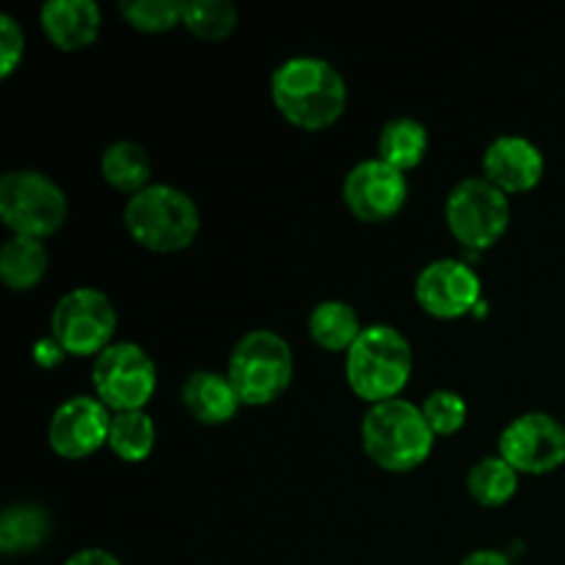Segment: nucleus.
I'll return each mask as SVG.
<instances>
[{
	"mask_svg": "<svg viewBox=\"0 0 565 565\" xmlns=\"http://www.w3.org/2000/svg\"><path fill=\"white\" fill-rule=\"evenodd\" d=\"M270 97L290 125L315 132L340 121L348 105V88L334 64L315 55H296L276 66Z\"/></svg>",
	"mask_w": 565,
	"mask_h": 565,
	"instance_id": "f257e3e1",
	"label": "nucleus"
},
{
	"mask_svg": "<svg viewBox=\"0 0 565 565\" xmlns=\"http://www.w3.org/2000/svg\"><path fill=\"white\" fill-rule=\"evenodd\" d=\"M434 439L436 436L423 408L401 401V397L375 403L364 414V452L375 467L386 469V472H412V469L423 467L434 452Z\"/></svg>",
	"mask_w": 565,
	"mask_h": 565,
	"instance_id": "f03ea898",
	"label": "nucleus"
},
{
	"mask_svg": "<svg viewBox=\"0 0 565 565\" xmlns=\"http://www.w3.org/2000/svg\"><path fill=\"white\" fill-rule=\"evenodd\" d=\"M414 353L406 337L392 326H367L345 353L351 390L367 403L395 401L412 379Z\"/></svg>",
	"mask_w": 565,
	"mask_h": 565,
	"instance_id": "7ed1b4c3",
	"label": "nucleus"
},
{
	"mask_svg": "<svg viewBox=\"0 0 565 565\" xmlns=\"http://www.w3.org/2000/svg\"><path fill=\"white\" fill-rule=\"evenodd\" d=\"M202 226L196 202L171 185H149L125 204V230L138 246L174 254L191 246Z\"/></svg>",
	"mask_w": 565,
	"mask_h": 565,
	"instance_id": "20e7f679",
	"label": "nucleus"
},
{
	"mask_svg": "<svg viewBox=\"0 0 565 565\" xmlns=\"http://www.w3.org/2000/svg\"><path fill=\"white\" fill-rule=\"evenodd\" d=\"M292 373L296 364H292L290 345L285 337L268 329L248 331L232 348L230 367H226L243 406H268L279 401L290 386Z\"/></svg>",
	"mask_w": 565,
	"mask_h": 565,
	"instance_id": "39448f33",
	"label": "nucleus"
},
{
	"mask_svg": "<svg viewBox=\"0 0 565 565\" xmlns=\"http://www.w3.org/2000/svg\"><path fill=\"white\" fill-rule=\"evenodd\" d=\"M66 193L47 174L31 169L6 171L0 180V218L14 235L44 241L66 224Z\"/></svg>",
	"mask_w": 565,
	"mask_h": 565,
	"instance_id": "423d86ee",
	"label": "nucleus"
},
{
	"mask_svg": "<svg viewBox=\"0 0 565 565\" xmlns=\"http://www.w3.org/2000/svg\"><path fill=\"white\" fill-rule=\"evenodd\" d=\"M92 384L108 412H143L158 390V367L141 345L114 342L94 359Z\"/></svg>",
	"mask_w": 565,
	"mask_h": 565,
	"instance_id": "0eeeda50",
	"label": "nucleus"
},
{
	"mask_svg": "<svg viewBox=\"0 0 565 565\" xmlns=\"http://www.w3.org/2000/svg\"><path fill=\"white\" fill-rule=\"evenodd\" d=\"M445 218L461 246L483 252L494 246L511 226V202L486 177H469L447 196Z\"/></svg>",
	"mask_w": 565,
	"mask_h": 565,
	"instance_id": "6e6552de",
	"label": "nucleus"
},
{
	"mask_svg": "<svg viewBox=\"0 0 565 565\" xmlns=\"http://www.w3.org/2000/svg\"><path fill=\"white\" fill-rule=\"evenodd\" d=\"M116 309L105 292L77 287L58 298L50 318V337L70 356H99L114 345Z\"/></svg>",
	"mask_w": 565,
	"mask_h": 565,
	"instance_id": "1a4fd4ad",
	"label": "nucleus"
},
{
	"mask_svg": "<svg viewBox=\"0 0 565 565\" xmlns=\"http://www.w3.org/2000/svg\"><path fill=\"white\" fill-rule=\"evenodd\" d=\"M500 456L519 475H550L565 463V425L546 412L513 419L500 436Z\"/></svg>",
	"mask_w": 565,
	"mask_h": 565,
	"instance_id": "9d476101",
	"label": "nucleus"
},
{
	"mask_svg": "<svg viewBox=\"0 0 565 565\" xmlns=\"http://www.w3.org/2000/svg\"><path fill=\"white\" fill-rule=\"evenodd\" d=\"M342 199L353 218L364 221V224H384V221L395 218L406 204V174L379 158L362 160L348 171L345 182H342Z\"/></svg>",
	"mask_w": 565,
	"mask_h": 565,
	"instance_id": "9b49d317",
	"label": "nucleus"
},
{
	"mask_svg": "<svg viewBox=\"0 0 565 565\" xmlns=\"http://www.w3.org/2000/svg\"><path fill=\"white\" fill-rule=\"evenodd\" d=\"M419 307L439 320H456L480 307V276L461 259H436L425 265L414 285Z\"/></svg>",
	"mask_w": 565,
	"mask_h": 565,
	"instance_id": "f8f14e48",
	"label": "nucleus"
},
{
	"mask_svg": "<svg viewBox=\"0 0 565 565\" xmlns=\"http://www.w3.org/2000/svg\"><path fill=\"white\" fill-rule=\"evenodd\" d=\"M110 423L114 417L97 397H72L64 406L55 408L47 441L55 456L66 461H81L108 445Z\"/></svg>",
	"mask_w": 565,
	"mask_h": 565,
	"instance_id": "ddd939ff",
	"label": "nucleus"
},
{
	"mask_svg": "<svg viewBox=\"0 0 565 565\" xmlns=\"http://www.w3.org/2000/svg\"><path fill=\"white\" fill-rule=\"evenodd\" d=\"M544 154L522 136H502L489 143L483 154V174L505 196L527 193L544 180Z\"/></svg>",
	"mask_w": 565,
	"mask_h": 565,
	"instance_id": "4468645a",
	"label": "nucleus"
},
{
	"mask_svg": "<svg viewBox=\"0 0 565 565\" xmlns=\"http://www.w3.org/2000/svg\"><path fill=\"white\" fill-rule=\"evenodd\" d=\"M44 36L55 50L77 53L97 42L103 11L94 0H50L39 11Z\"/></svg>",
	"mask_w": 565,
	"mask_h": 565,
	"instance_id": "2eb2a0df",
	"label": "nucleus"
},
{
	"mask_svg": "<svg viewBox=\"0 0 565 565\" xmlns=\"http://www.w3.org/2000/svg\"><path fill=\"white\" fill-rule=\"evenodd\" d=\"M182 406L199 425H224L235 417L243 403L230 375H221L215 370H196L188 375L182 386Z\"/></svg>",
	"mask_w": 565,
	"mask_h": 565,
	"instance_id": "dca6fc26",
	"label": "nucleus"
},
{
	"mask_svg": "<svg viewBox=\"0 0 565 565\" xmlns=\"http://www.w3.org/2000/svg\"><path fill=\"white\" fill-rule=\"evenodd\" d=\"M50 265V254L44 241L11 235L0 248V279L9 290H33L44 279Z\"/></svg>",
	"mask_w": 565,
	"mask_h": 565,
	"instance_id": "f3484780",
	"label": "nucleus"
},
{
	"mask_svg": "<svg viewBox=\"0 0 565 565\" xmlns=\"http://www.w3.org/2000/svg\"><path fill=\"white\" fill-rule=\"evenodd\" d=\"M103 180L119 193H136L147 191L152 185V160H149L147 149L141 143L132 141H116L103 152Z\"/></svg>",
	"mask_w": 565,
	"mask_h": 565,
	"instance_id": "a211bd4d",
	"label": "nucleus"
},
{
	"mask_svg": "<svg viewBox=\"0 0 565 565\" xmlns=\"http://www.w3.org/2000/svg\"><path fill=\"white\" fill-rule=\"evenodd\" d=\"M50 516L39 505L20 502V505L6 508L0 516V550L3 555H25L39 550L50 539Z\"/></svg>",
	"mask_w": 565,
	"mask_h": 565,
	"instance_id": "6ab92c4d",
	"label": "nucleus"
},
{
	"mask_svg": "<svg viewBox=\"0 0 565 565\" xmlns=\"http://www.w3.org/2000/svg\"><path fill=\"white\" fill-rule=\"evenodd\" d=\"M428 152V130L417 119L386 121L379 136V160L390 163L397 171L417 169Z\"/></svg>",
	"mask_w": 565,
	"mask_h": 565,
	"instance_id": "aec40b11",
	"label": "nucleus"
},
{
	"mask_svg": "<svg viewBox=\"0 0 565 565\" xmlns=\"http://www.w3.org/2000/svg\"><path fill=\"white\" fill-rule=\"evenodd\" d=\"M362 323L351 303L345 301H323L309 315V337L318 342L323 351H351L353 342L362 334Z\"/></svg>",
	"mask_w": 565,
	"mask_h": 565,
	"instance_id": "412c9836",
	"label": "nucleus"
},
{
	"mask_svg": "<svg viewBox=\"0 0 565 565\" xmlns=\"http://www.w3.org/2000/svg\"><path fill=\"white\" fill-rule=\"evenodd\" d=\"M467 489L478 505L500 508L516 497L519 472L502 456L483 458L469 469Z\"/></svg>",
	"mask_w": 565,
	"mask_h": 565,
	"instance_id": "4be33fe9",
	"label": "nucleus"
},
{
	"mask_svg": "<svg viewBox=\"0 0 565 565\" xmlns=\"http://www.w3.org/2000/svg\"><path fill=\"white\" fill-rule=\"evenodd\" d=\"M241 14L230 0H188L182 25L202 42H224L235 33Z\"/></svg>",
	"mask_w": 565,
	"mask_h": 565,
	"instance_id": "5701e85b",
	"label": "nucleus"
},
{
	"mask_svg": "<svg viewBox=\"0 0 565 565\" xmlns=\"http://www.w3.org/2000/svg\"><path fill=\"white\" fill-rule=\"evenodd\" d=\"M154 436H158L154 434V423L147 412L114 414L108 447L121 461L138 463L143 458H149V452L154 447Z\"/></svg>",
	"mask_w": 565,
	"mask_h": 565,
	"instance_id": "b1692460",
	"label": "nucleus"
},
{
	"mask_svg": "<svg viewBox=\"0 0 565 565\" xmlns=\"http://www.w3.org/2000/svg\"><path fill=\"white\" fill-rule=\"evenodd\" d=\"M121 17L130 28L141 33H166L182 25L185 3L180 0H125L119 3Z\"/></svg>",
	"mask_w": 565,
	"mask_h": 565,
	"instance_id": "393cba45",
	"label": "nucleus"
},
{
	"mask_svg": "<svg viewBox=\"0 0 565 565\" xmlns=\"http://www.w3.org/2000/svg\"><path fill=\"white\" fill-rule=\"evenodd\" d=\"M423 414L425 419H428L434 436H452L467 425L469 408H467V401H463L458 392L439 390L434 392V395L425 397Z\"/></svg>",
	"mask_w": 565,
	"mask_h": 565,
	"instance_id": "a878e982",
	"label": "nucleus"
},
{
	"mask_svg": "<svg viewBox=\"0 0 565 565\" xmlns=\"http://www.w3.org/2000/svg\"><path fill=\"white\" fill-rule=\"evenodd\" d=\"M25 53V33L11 14L0 17V77H11Z\"/></svg>",
	"mask_w": 565,
	"mask_h": 565,
	"instance_id": "bb28decb",
	"label": "nucleus"
},
{
	"mask_svg": "<svg viewBox=\"0 0 565 565\" xmlns=\"http://www.w3.org/2000/svg\"><path fill=\"white\" fill-rule=\"evenodd\" d=\"M33 356H36L39 367L50 370V367H55V364H61V359L66 356V351L53 340V337H47V340L36 342V348H33Z\"/></svg>",
	"mask_w": 565,
	"mask_h": 565,
	"instance_id": "cd10ccee",
	"label": "nucleus"
},
{
	"mask_svg": "<svg viewBox=\"0 0 565 565\" xmlns=\"http://www.w3.org/2000/svg\"><path fill=\"white\" fill-rule=\"evenodd\" d=\"M64 565H121L119 557H114L105 550H81L70 557Z\"/></svg>",
	"mask_w": 565,
	"mask_h": 565,
	"instance_id": "c85d7f7f",
	"label": "nucleus"
},
{
	"mask_svg": "<svg viewBox=\"0 0 565 565\" xmlns=\"http://www.w3.org/2000/svg\"><path fill=\"white\" fill-rule=\"evenodd\" d=\"M461 565H511V561L500 550H478L469 557H463Z\"/></svg>",
	"mask_w": 565,
	"mask_h": 565,
	"instance_id": "c756f323",
	"label": "nucleus"
}]
</instances>
